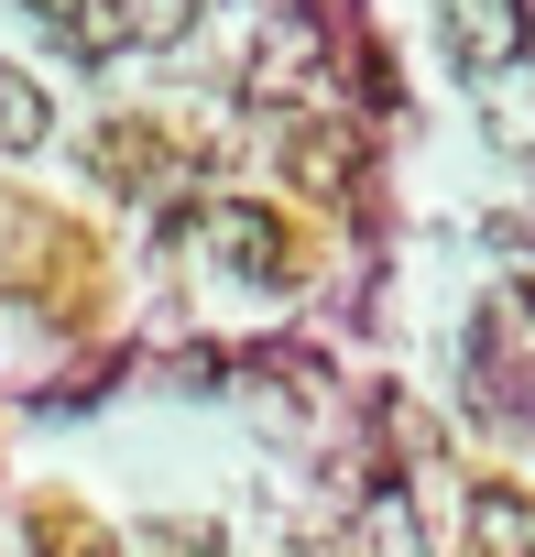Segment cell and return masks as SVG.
Instances as JSON below:
<instances>
[{"label":"cell","mask_w":535,"mask_h":557,"mask_svg":"<svg viewBox=\"0 0 535 557\" xmlns=\"http://www.w3.org/2000/svg\"><path fill=\"white\" fill-rule=\"evenodd\" d=\"M208 251H219V262L240 273V285H274V296H285L296 273H307V251H296V230H285L274 208H251V197H229V208L208 219Z\"/></svg>","instance_id":"obj_1"},{"label":"cell","mask_w":535,"mask_h":557,"mask_svg":"<svg viewBox=\"0 0 535 557\" xmlns=\"http://www.w3.org/2000/svg\"><path fill=\"white\" fill-rule=\"evenodd\" d=\"M448 45H459V66H513L524 55V0H448Z\"/></svg>","instance_id":"obj_2"},{"label":"cell","mask_w":535,"mask_h":557,"mask_svg":"<svg viewBox=\"0 0 535 557\" xmlns=\"http://www.w3.org/2000/svg\"><path fill=\"white\" fill-rule=\"evenodd\" d=\"M470 557H535V492H513V481L470 492Z\"/></svg>","instance_id":"obj_3"},{"label":"cell","mask_w":535,"mask_h":557,"mask_svg":"<svg viewBox=\"0 0 535 557\" xmlns=\"http://www.w3.org/2000/svg\"><path fill=\"white\" fill-rule=\"evenodd\" d=\"M23 12H34L66 55H121V12H110V0H23Z\"/></svg>","instance_id":"obj_4"},{"label":"cell","mask_w":535,"mask_h":557,"mask_svg":"<svg viewBox=\"0 0 535 557\" xmlns=\"http://www.w3.org/2000/svg\"><path fill=\"white\" fill-rule=\"evenodd\" d=\"M110 12H121V45H175L197 23V0H110Z\"/></svg>","instance_id":"obj_5"},{"label":"cell","mask_w":535,"mask_h":557,"mask_svg":"<svg viewBox=\"0 0 535 557\" xmlns=\"http://www.w3.org/2000/svg\"><path fill=\"white\" fill-rule=\"evenodd\" d=\"M45 121H55V110H45L34 77H0V143H45Z\"/></svg>","instance_id":"obj_6"},{"label":"cell","mask_w":535,"mask_h":557,"mask_svg":"<svg viewBox=\"0 0 535 557\" xmlns=\"http://www.w3.org/2000/svg\"><path fill=\"white\" fill-rule=\"evenodd\" d=\"M99 175L110 186H153V132H99Z\"/></svg>","instance_id":"obj_7"}]
</instances>
